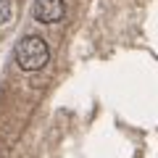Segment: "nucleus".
I'll return each instance as SVG.
<instances>
[{"label":"nucleus","instance_id":"obj_1","mask_svg":"<svg viewBox=\"0 0 158 158\" xmlns=\"http://www.w3.org/2000/svg\"><path fill=\"white\" fill-rule=\"evenodd\" d=\"M50 61V48L42 37L37 34H27V37L19 40L16 45V63L21 71H40Z\"/></svg>","mask_w":158,"mask_h":158},{"label":"nucleus","instance_id":"obj_3","mask_svg":"<svg viewBox=\"0 0 158 158\" xmlns=\"http://www.w3.org/2000/svg\"><path fill=\"white\" fill-rule=\"evenodd\" d=\"M11 11H13V3H11V0H0V27H3V24H8Z\"/></svg>","mask_w":158,"mask_h":158},{"label":"nucleus","instance_id":"obj_2","mask_svg":"<svg viewBox=\"0 0 158 158\" xmlns=\"http://www.w3.org/2000/svg\"><path fill=\"white\" fill-rule=\"evenodd\" d=\"M66 6L63 0H34V19L42 24H56L63 19Z\"/></svg>","mask_w":158,"mask_h":158}]
</instances>
